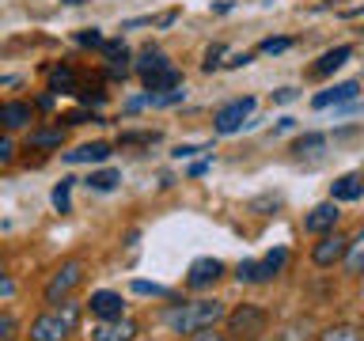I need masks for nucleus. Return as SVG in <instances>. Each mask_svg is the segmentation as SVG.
<instances>
[{"mask_svg":"<svg viewBox=\"0 0 364 341\" xmlns=\"http://www.w3.org/2000/svg\"><path fill=\"white\" fill-rule=\"evenodd\" d=\"M11 337H16V318L0 311V341H11Z\"/></svg>","mask_w":364,"mask_h":341,"instance_id":"nucleus-32","label":"nucleus"},{"mask_svg":"<svg viewBox=\"0 0 364 341\" xmlns=\"http://www.w3.org/2000/svg\"><path fill=\"white\" fill-rule=\"evenodd\" d=\"M296 99V87H281L277 95H273V102H292Z\"/></svg>","mask_w":364,"mask_h":341,"instance_id":"nucleus-36","label":"nucleus"},{"mask_svg":"<svg viewBox=\"0 0 364 341\" xmlns=\"http://www.w3.org/2000/svg\"><path fill=\"white\" fill-rule=\"evenodd\" d=\"M364 193V175H341L330 182V201H357Z\"/></svg>","mask_w":364,"mask_h":341,"instance_id":"nucleus-13","label":"nucleus"},{"mask_svg":"<svg viewBox=\"0 0 364 341\" xmlns=\"http://www.w3.org/2000/svg\"><path fill=\"white\" fill-rule=\"evenodd\" d=\"M80 281H84V261H65V266L50 277V284H46V303H61Z\"/></svg>","mask_w":364,"mask_h":341,"instance_id":"nucleus-5","label":"nucleus"},{"mask_svg":"<svg viewBox=\"0 0 364 341\" xmlns=\"http://www.w3.org/2000/svg\"><path fill=\"white\" fill-rule=\"evenodd\" d=\"M11 152H16V148H11V141H8V136H0V163H8Z\"/></svg>","mask_w":364,"mask_h":341,"instance_id":"nucleus-35","label":"nucleus"},{"mask_svg":"<svg viewBox=\"0 0 364 341\" xmlns=\"http://www.w3.org/2000/svg\"><path fill=\"white\" fill-rule=\"evenodd\" d=\"M76 323H80V307L76 303L50 307L46 315H38L31 323V341H65V337H73Z\"/></svg>","mask_w":364,"mask_h":341,"instance_id":"nucleus-2","label":"nucleus"},{"mask_svg":"<svg viewBox=\"0 0 364 341\" xmlns=\"http://www.w3.org/2000/svg\"><path fill=\"white\" fill-rule=\"evenodd\" d=\"M31 107L27 102H4V107H0V125H4V129H23V125L31 121Z\"/></svg>","mask_w":364,"mask_h":341,"instance_id":"nucleus-17","label":"nucleus"},{"mask_svg":"<svg viewBox=\"0 0 364 341\" xmlns=\"http://www.w3.org/2000/svg\"><path fill=\"white\" fill-rule=\"evenodd\" d=\"M122 182L118 170H95V175H87V190H99V193H110L114 186Z\"/></svg>","mask_w":364,"mask_h":341,"instance_id":"nucleus-23","label":"nucleus"},{"mask_svg":"<svg viewBox=\"0 0 364 341\" xmlns=\"http://www.w3.org/2000/svg\"><path fill=\"white\" fill-rule=\"evenodd\" d=\"M346 273H349V277H360V273H364V227L349 239V250H346Z\"/></svg>","mask_w":364,"mask_h":341,"instance_id":"nucleus-18","label":"nucleus"},{"mask_svg":"<svg viewBox=\"0 0 364 341\" xmlns=\"http://www.w3.org/2000/svg\"><path fill=\"white\" fill-rule=\"evenodd\" d=\"M338 201H323V205H315L311 212H307V220H304V227L311 235H318V232H334V224H338Z\"/></svg>","mask_w":364,"mask_h":341,"instance_id":"nucleus-11","label":"nucleus"},{"mask_svg":"<svg viewBox=\"0 0 364 341\" xmlns=\"http://www.w3.org/2000/svg\"><path fill=\"white\" fill-rule=\"evenodd\" d=\"M346 250H349V239L346 235H326L323 243H315V250H311V258H315V266H334V261H346Z\"/></svg>","mask_w":364,"mask_h":341,"instance_id":"nucleus-8","label":"nucleus"},{"mask_svg":"<svg viewBox=\"0 0 364 341\" xmlns=\"http://www.w3.org/2000/svg\"><path fill=\"white\" fill-rule=\"evenodd\" d=\"M224 318V303L220 300H190V303H175L164 311V323L175 334H198V330H213Z\"/></svg>","mask_w":364,"mask_h":341,"instance_id":"nucleus-1","label":"nucleus"},{"mask_svg":"<svg viewBox=\"0 0 364 341\" xmlns=\"http://www.w3.org/2000/svg\"><path fill=\"white\" fill-rule=\"evenodd\" d=\"M159 141V133H122V144H152Z\"/></svg>","mask_w":364,"mask_h":341,"instance_id":"nucleus-29","label":"nucleus"},{"mask_svg":"<svg viewBox=\"0 0 364 341\" xmlns=\"http://www.w3.org/2000/svg\"><path fill=\"white\" fill-rule=\"evenodd\" d=\"M323 148H326V136H323V133H304L300 141L292 144V152L304 159V156H318V152H323Z\"/></svg>","mask_w":364,"mask_h":341,"instance_id":"nucleus-20","label":"nucleus"},{"mask_svg":"<svg viewBox=\"0 0 364 341\" xmlns=\"http://www.w3.org/2000/svg\"><path fill=\"white\" fill-rule=\"evenodd\" d=\"M91 341H136V323L133 318H102L91 330Z\"/></svg>","mask_w":364,"mask_h":341,"instance_id":"nucleus-7","label":"nucleus"},{"mask_svg":"<svg viewBox=\"0 0 364 341\" xmlns=\"http://www.w3.org/2000/svg\"><path fill=\"white\" fill-rule=\"evenodd\" d=\"M65 4H84V0H65Z\"/></svg>","mask_w":364,"mask_h":341,"instance_id":"nucleus-42","label":"nucleus"},{"mask_svg":"<svg viewBox=\"0 0 364 341\" xmlns=\"http://www.w3.org/2000/svg\"><path fill=\"white\" fill-rule=\"evenodd\" d=\"M284 261H289V250L277 247V250H269L262 261H239V269H235V277L239 281H247V284H262V281H273L277 273L284 269Z\"/></svg>","mask_w":364,"mask_h":341,"instance_id":"nucleus-4","label":"nucleus"},{"mask_svg":"<svg viewBox=\"0 0 364 341\" xmlns=\"http://www.w3.org/2000/svg\"><path fill=\"white\" fill-rule=\"evenodd\" d=\"M220 57H224V45H209V53H205L201 68H205V72H213V68L220 65Z\"/></svg>","mask_w":364,"mask_h":341,"instance_id":"nucleus-28","label":"nucleus"},{"mask_svg":"<svg viewBox=\"0 0 364 341\" xmlns=\"http://www.w3.org/2000/svg\"><path fill=\"white\" fill-rule=\"evenodd\" d=\"M224 277V261H216V258H198L190 266V277H186V284L190 288H209V284H216Z\"/></svg>","mask_w":364,"mask_h":341,"instance_id":"nucleus-9","label":"nucleus"},{"mask_svg":"<svg viewBox=\"0 0 364 341\" xmlns=\"http://www.w3.org/2000/svg\"><path fill=\"white\" fill-rule=\"evenodd\" d=\"M110 159V144L102 141H91V144H80L76 152H65V163H102Z\"/></svg>","mask_w":364,"mask_h":341,"instance_id":"nucleus-16","label":"nucleus"},{"mask_svg":"<svg viewBox=\"0 0 364 341\" xmlns=\"http://www.w3.org/2000/svg\"><path fill=\"white\" fill-rule=\"evenodd\" d=\"M357 91H360V84H357V80H346V84H338V87H326V91H318V95L311 99V107H315V110L341 107V102H353V99H357Z\"/></svg>","mask_w":364,"mask_h":341,"instance_id":"nucleus-10","label":"nucleus"},{"mask_svg":"<svg viewBox=\"0 0 364 341\" xmlns=\"http://www.w3.org/2000/svg\"><path fill=\"white\" fill-rule=\"evenodd\" d=\"M73 182L76 178H61L53 186V209L57 212H73Z\"/></svg>","mask_w":364,"mask_h":341,"instance_id":"nucleus-21","label":"nucleus"},{"mask_svg":"<svg viewBox=\"0 0 364 341\" xmlns=\"http://www.w3.org/2000/svg\"><path fill=\"white\" fill-rule=\"evenodd\" d=\"M164 65H171V61H167V57L159 53V50H144L141 61H136V72L148 76V72H156V68H164Z\"/></svg>","mask_w":364,"mask_h":341,"instance_id":"nucleus-25","label":"nucleus"},{"mask_svg":"<svg viewBox=\"0 0 364 341\" xmlns=\"http://www.w3.org/2000/svg\"><path fill=\"white\" fill-rule=\"evenodd\" d=\"M198 152H209V144H178L175 148V159H193Z\"/></svg>","mask_w":364,"mask_h":341,"instance_id":"nucleus-30","label":"nucleus"},{"mask_svg":"<svg viewBox=\"0 0 364 341\" xmlns=\"http://www.w3.org/2000/svg\"><path fill=\"white\" fill-rule=\"evenodd\" d=\"M133 292L136 296H171L164 284H152V281H133Z\"/></svg>","mask_w":364,"mask_h":341,"instance_id":"nucleus-27","label":"nucleus"},{"mask_svg":"<svg viewBox=\"0 0 364 341\" xmlns=\"http://www.w3.org/2000/svg\"><path fill=\"white\" fill-rule=\"evenodd\" d=\"M91 315L95 318H122V296L118 292H91Z\"/></svg>","mask_w":364,"mask_h":341,"instance_id":"nucleus-14","label":"nucleus"},{"mask_svg":"<svg viewBox=\"0 0 364 341\" xmlns=\"http://www.w3.org/2000/svg\"><path fill=\"white\" fill-rule=\"evenodd\" d=\"M318 341H364V326L360 330L357 326H330V330H323Z\"/></svg>","mask_w":364,"mask_h":341,"instance_id":"nucleus-24","label":"nucleus"},{"mask_svg":"<svg viewBox=\"0 0 364 341\" xmlns=\"http://www.w3.org/2000/svg\"><path fill=\"white\" fill-rule=\"evenodd\" d=\"M11 292H16V284H11V277L0 273V296H11Z\"/></svg>","mask_w":364,"mask_h":341,"instance_id":"nucleus-39","label":"nucleus"},{"mask_svg":"<svg viewBox=\"0 0 364 341\" xmlns=\"http://www.w3.org/2000/svg\"><path fill=\"white\" fill-rule=\"evenodd\" d=\"M50 91L53 95H61V91H76V72L68 65H57L50 72Z\"/></svg>","mask_w":364,"mask_h":341,"instance_id":"nucleus-19","label":"nucleus"},{"mask_svg":"<svg viewBox=\"0 0 364 341\" xmlns=\"http://www.w3.org/2000/svg\"><path fill=\"white\" fill-rule=\"evenodd\" d=\"M76 42H80V45H102V34L91 27V31H80V34H76Z\"/></svg>","mask_w":364,"mask_h":341,"instance_id":"nucleus-34","label":"nucleus"},{"mask_svg":"<svg viewBox=\"0 0 364 341\" xmlns=\"http://www.w3.org/2000/svg\"><path fill=\"white\" fill-rule=\"evenodd\" d=\"M289 129H296V118H281L277 121V133H289Z\"/></svg>","mask_w":364,"mask_h":341,"instance_id":"nucleus-40","label":"nucleus"},{"mask_svg":"<svg viewBox=\"0 0 364 341\" xmlns=\"http://www.w3.org/2000/svg\"><path fill=\"white\" fill-rule=\"evenodd\" d=\"M141 80H144V87L152 91V95L182 87V72H178L175 65H164V68H156V72H148V76H141Z\"/></svg>","mask_w":364,"mask_h":341,"instance_id":"nucleus-12","label":"nucleus"},{"mask_svg":"<svg viewBox=\"0 0 364 341\" xmlns=\"http://www.w3.org/2000/svg\"><path fill=\"white\" fill-rule=\"evenodd\" d=\"M292 45V38H266L262 42V53H284Z\"/></svg>","mask_w":364,"mask_h":341,"instance_id":"nucleus-31","label":"nucleus"},{"mask_svg":"<svg viewBox=\"0 0 364 341\" xmlns=\"http://www.w3.org/2000/svg\"><path fill=\"white\" fill-rule=\"evenodd\" d=\"M360 326H364V323H360Z\"/></svg>","mask_w":364,"mask_h":341,"instance_id":"nucleus-43","label":"nucleus"},{"mask_svg":"<svg viewBox=\"0 0 364 341\" xmlns=\"http://www.w3.org/2000/svg\"><path fill=\"white\" fill-rule=\"evenodd\" d=\"M190 341H224V337H220V334H209V330H198Z\"/></svg>","mask_w":364,"mask_h":341,"instance_id":"nucleus-38","label":"nucleus"},{"mask_svg":"<svg viewBox=\"0 0 364 341\" xmlns=\"http://www.w3.org/2000/svg\"><path fill=\"white\" fill-rule=\"evenodd\" d=\"M65 141V129L57 125V129H34L31 133V148H61Z\"/></svg>","mask_w":364,"mask_h":341,"instance_id":"nucleus-22","label":"nucleus"},{"mask_svg":"<svg viewBox=\"0 0 364 341\" xmlns=\"http://www.w3.org/2000/svg\"><path fill=\"white\" fill-rule=\"evenodd\" d=\"M61 121H68V125H84V121H99V114H87V110H73V114H65Z\"/></svg>","mask_w":364,"mask_h":341,"instance_id":"nucleus-33","label":"nucleus"},{"mask_svg":"<svg viewBox=\"0 0 364 341\" xmlns=\"http://www.w3.org/2000/svg\"><path fill=\"white\" fill-rule=\"evenodd\" d=\"M255 114V99H235V102H228V107H220L216 110V118H213V125H216V133H239L243 125H250L247 118Z\"/></svg>","mask_w":364,"mask_h":341,"instance_id":"nucleus-6","label":"nucleus"},{"mask_svg":"<svg viewBox=\"0 0 364 341\" xmlns=\"http://www.w3.org/2000/svg\"><path fill=\"white\" fill-rule=\"evenodd\" d=\"M243 65H250V53H235L232 61H228V68H243Z\"/></svg>","mask_w":364,"mask_h":341,"instance_id":"nucleus-37","label":"nucleus"},{"mask_svg":"<svg viewBox=\"0 0 364 341\" xmlns=\"http://www.w3.org/2000/svg\"><path fill=\"white\" fill-rule=\"evenodd\" d=\"M353 57V45H334V50H326L318 61L311 65V76H330L334 68H341Z\"/></svg>","mask_w":364,"mask_h":341,"instance_id":"nucleus-15","label":"nucleus"},{"mask_svg":"<svg viewBox=\"0 0 364 341\" xmlns=\"http://www.w3.org/2000/svg\"><path fill=\"white\" fill-rule=\"evenodd\" d=\"M266 326H269V315L255 303H243V307H235V311L228 315V334H232L235 341H258L262 334H266Z\"/></svg>","mask_w":364,"mask_h":341,"instance_id":"nucleus-3","label":"nucleus"},{"mask_svg":"<svg viewBox=\"0 0 364 341\" xmlns=\"http://www.w3.org/2000/svg\"><path fill=\"white\" fill-rule=\"evenodd\" d=\"M76 95H80L84 107H102V102H107V91L102 87H84V91H76Z\"/></svg>","mask_w":364,"mask_h":341,"instance_id":"nucleus-26","label":"nucleus"},{"mask_svg":"<svg viewBox=\"0 0 364 341\" xmlns=\"http://www.w3.org/2000/svg\"><path fill=\"white\" fill-rule=\"evenodd\" d=\"M205 170H209V159H201V163H193V167H190V175H205Z\"/></svg>","mask_w":364,"mask_h":341,"instance_id":"nucleus-41","label":"nucleus"}]
</instances>
